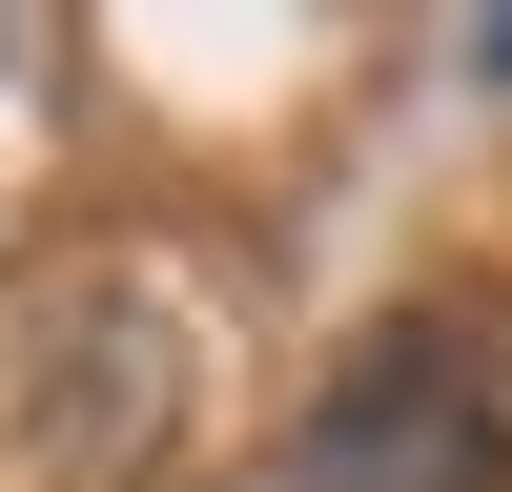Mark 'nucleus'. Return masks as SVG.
Returning a JSON list of instances; mask_svg holds the SVG:
<instances>
[{
	"instance_id": "1",
	"label": "nucleus",
	"mask_w": 512,
	"mask_h": 492,
	"mask_svg": "<svg viewBox=\"0 0 512 492\" xmlns=\"http://www.w3.org/2000/svg\"><path fill=\"white\" fill-rule=\"evenodd\" d=\"M472 62H492V82H512V21H472Z\"/></svg>"
}]
</instances>
